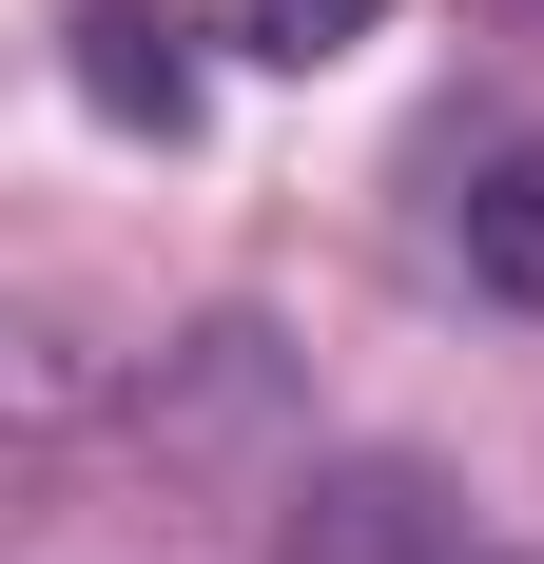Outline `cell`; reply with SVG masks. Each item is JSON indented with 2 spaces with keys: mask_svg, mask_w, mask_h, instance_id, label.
<instances>
[{
  "mask_svg": "<svg viewBox=\"0 0 544 564\" xmlns=\"http://www.w3.org/2000/svg\"><path fill=\"white\" fill-rule=\"evenodd\" d=\"M78 98L117 137H195V40H175L156 0H78Z\"/></svg>",
  "mask_w": 544,
  "mask_h": 564,
  "instance_id": "7a4b0ae2",
  "label": "cell"
},
{
  "mask_svg": "<svg viewBox=\"0 0 544 564\" xmlns=\"http://www.w3.org/2000/svg\"><path fill=\"white\" fill-rule=\"evenodd\" d=\"M467 292L487 312H544V137H505L467 175Z\"/></svg>",
  "mask_w": 544,
  "mask_h": 564,
  "instance_id": "3957f363",
  "label": "cell"
},
{
  "mask_svg": "<svg viewBox=\"0 0 544 564\" xmlns=\"http://www.w3.org/2000/svg\"><path fill=\"white\" fill-rule=\"evenodd\" d=\"M467 564H487V545H467Z\"/></svg>",
  "mask_w": 544,
  "mask_h": 564,
  "instance_id": "5b68a950",
  "label": "cell"
},
{
  "mask_svg": "<svg viewBox=\"0 0 544 564\" xmlns=\"http://www.w3.org/2000/svg\"><path fill=\"white\" fill-rule=\"evenodd\" d=\"M370 20H389V0H215V40H233V58H272V78H330Z\"/></svg>",
  "mask_w": 544,
  "mask_h": 564,
  "instance_id": "277c9868",
  "label": "cell"
},
{
  "mask_svg": "<svg viewBox=\"0 0 544 564\" xmlns=\"http://www.w3.org/2000/svg\"><path fill=\"white\" fill-rule=\"evenodd\" d=\"M272 564H467V487L428 448H330V467H292Z\"/></svg>",
  "mask_w": 544,
  "mask_h": 564,
  "instance_id": "6da1fadb",
  "label": "cell"
}]
</instances>
